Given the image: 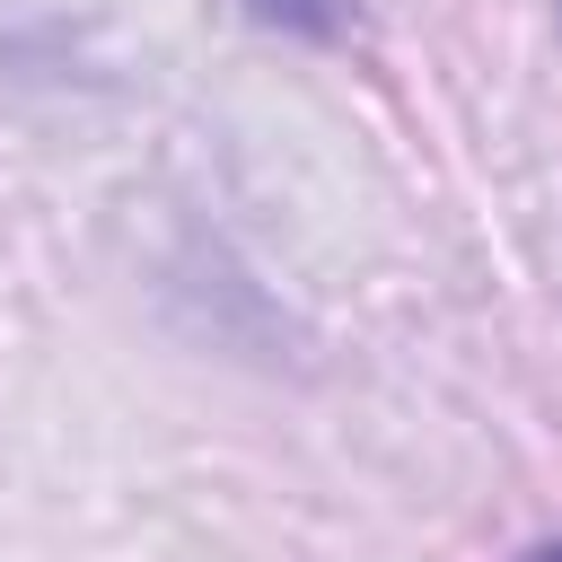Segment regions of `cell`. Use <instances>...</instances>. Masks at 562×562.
<instances>
[{"label": "cell", "instance_id": "1", "mask_svg": "<svg viewBox=\"0 0 562 562\" xmlns=\"http://www.w3.org/2000/svg\"><path fill=\"white\" fill-rule=\"evenodd\" d=\"M263 26H290V35H342L351 0H246Z\"/></svg>", "mask_w": 562, "mask_h": 562}, {"label": "cell", "instance_id": "2", "mask_svg": "<svg viewBox=\"0 0 562 562\" xmlns=\"http://www.w3.org/2000/svg\"><path fill=\"white\" fill-rule=\"evenodd\" d=\"M518 562H562V536H553V544H527Z\"/></svg>", "mask_w": 562, "mask_h": 562}]
</instances>
